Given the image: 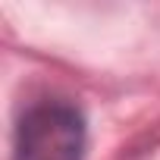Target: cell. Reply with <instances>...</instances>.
I'll return each mask as SVG.
<instances>
[{
	"instance_id": "cell-1",
	"label": "cell",
	"mask_w": 160,
	"mask_h": 160,
	"mask_svg": "<svg viewBox=\"0 0 160 160\" xmlns=\"http://www.w3.org/2000/svg\"><path fill=\"white\" fill-rule=\"evenodd\" d=\"M85 116L60 98L35 101L16 126L13 160H85Z\"/></svg>"
}]
</instances>
